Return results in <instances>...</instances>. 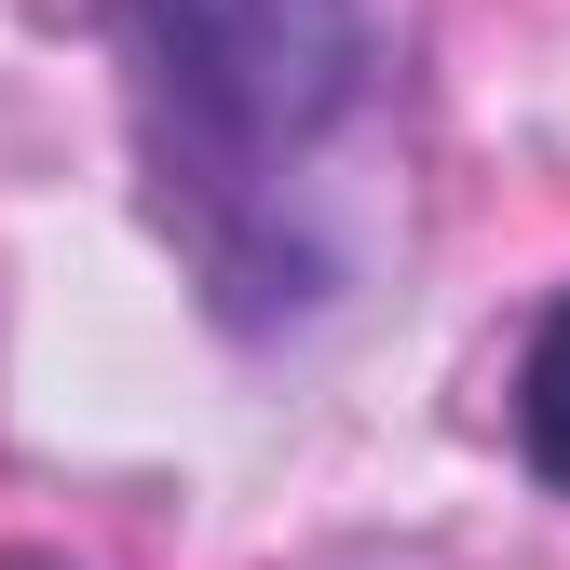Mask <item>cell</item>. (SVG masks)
I'll return each instance as SVG.
<instances>
[{
	"mask_svg": "<svg viewBox=\"0 0 570 570\" xmlns=\"http://www.w3.org/2000/svg\"><path fill=\"white\" fill-rule=\"evenodd\" d=\"M109 14L136 55V96H150L164 204H190L204 258L232 245V218H272L381 82L367 0H109Z\"/></svg>",
	"mask_w": 570,
	"mask_h": 570,
	"instance_id": "cell-1",
	"label": "cell"
},
{
	"mask_svg": "<svg viewBox=\"0 0 570 570\" xmlns=\"http://www.w3.org/2000/svg\"><path fill=\"white\" fill-rule=\"evenodd\" d=\"M517 449H530V475L570 503V299L530 326V353H517Z\"/></svg>",
	"mask_w": 570,
	"mask_h": 570,
	"instance_id": "cell-2",
	"label": "cell"
},
{
	"mask_svg": "<svg viewBox=\"0 0 570 570\" xmlns=\"http://www.w3.org/2000/svg\"><path fill=\"white\" fill-rule=\"evenodd\" d=\"M0 570H68V557H0Z\"/></svg>",
	"mask_w": 570,
	"mask_h": 570,
	"instance_id": "cell-3",
	"label": "cell"
}]
</instances>
